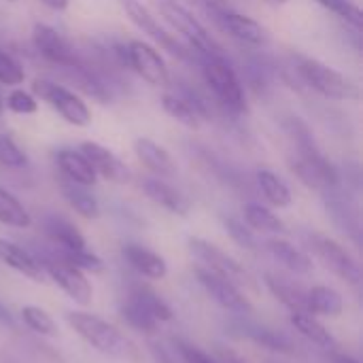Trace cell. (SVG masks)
Wrapping results in <instances>:
<instances>
[{"instance_id":"obj_1","label":"cell","mask_w":363,"mask_h":363,"mask_svg":"<svg viewBox=\"0 0 363 363\" xmlns=\"http://www.w3.org/2000/svg\"><path fill=\"white\" fill-rule=\"evenodd\" d=\"M283 130L291 138L296 151L289 157V168L291 172L311 189H321L330 191L340 185V174L336 166L321 153L317 147V140L300 117H287L283 121Z\"/></svg>"},{"instance_id":"obj_2","label":"cell","mask_w":363,"mask_h":363,"mask_svg":"<svg viewBox=\"0 0 363 363\" xmlns=\"http://www.w3.org/2000/svg\"><path fill=\"white\" fill-rule=\"evenodd\" d=\"M66 321L77 332V336L83 338L98 353L117 362L143 363V351L138 349V345L130 340L125 334H121L113 323L81 311L68 313Z\"/></svg>"},{"instance_id":"obj_3","label":"cell","mask_w":363,"mask_h":363,"mask_svg":"<svg viewBox=\"0 0 363 363\" xmlns=\"http://www.w3.org/2000/svg\"><path fill=\"white\" fill-rule=\"evenodd\" d=\"M298 77L317 94H321L323 98L330 100H359V87L345 77L340 70L323 64L321 60L315 57H306V55H298L296 57V68Z\"/></svg>"},{"instance_id":"obj_4","label":"cell","mask_w":363,"mask_h":363,"mask_svg":"<svg viewBox=\"0 0 363 363\" xmlns=\"http://www.w3.org/2000/svg\"><path fill=\"white\" fill-rule=\"evenodd\" d=\"M198 62L202 66L204 81L213 89L215 98L230 113L242 115L247 111L245 91H242V85H240V79H238L236 70L228 64V60L217 57V55H200Z\"/></svg>"},{"instance_id":"obj_5","label":"cell","mask_w":363,"mask_h":363,"mask_svg":"<svg viewBox=\"0 0 363 363\" xmlns=\"http://www.w3.org/2000/svg\"><path fill=\"white\" fill-rule=\"evenodd\" d=\"M160 13L164 15V19L185 38V43L194 49L196 53V62L200 55H217V57H225L221 45L213 38V34L194 17V13H189L185 6H181L174 0H162L160 2Z\"/></svg>"},{"instance_id":"obj_6","label":"cell","mask_w":363,"mask_h":363,"mask_svg":"<svg viewBox=\"0 0 363 363\" xmlns=\"http://www.w3.org/2000/svg\"><path fill=\"white\" fill-rule=\"evenodd\" d=\"M117 2H119L121 9L125 11V15L132 19V23H134L138 30H143L149 38H153L162 49H166L168 53H172V55L179 57V60H187V62H194V60H196L194 49H191L187 43L179 40L174 34L166 32V30L160 26V21L151 15V11H149L140 0H117Z\"/></svg>"},{"instance_id":"obj_7","label":"cell","mask_w":363,"mask_h":363,"mask_svg":"<svg viewBox=\"0 0 363 363\" xmlns=\"http://www.w3.org/2000/svg\"><path fill=\"white\" fill-rule=\"evenodd\" d=\"M32 91H34V96L45 100L51 108H55L68 123H72L77 128H85L91 123V111L68 87L57 85V83L47 81V79H34Z\"/></svg>"},{"instance_id":"obj_8","label":"cell","mask_w":363,"mask_h":363,"mask_svg":"<svg viewBox=\"0 0 363 363\" xmlns=\"http://www.w3.org/2000/svg\"><path fill=\"white\" fill-rule=\"evenodd\" d=\"M38 266L43 268L45 274H49V279L77 304L87 306L91 302V285L85 279V274L77 268H72L70 264H66L60 255H49L43 253L40 257H36Z\"/></svg>"},{"instance_id":"obj_9","label":"cell","mask_w":363,"mask_h":363,"mask_svg":"<svg viewBox=\"0 0 363 363\" xmlns=\"http://www.w3.org/2000/svg\"><path fill=\"white\" fill-rule=\"evenodd\" d=\"M308 245L315 251V255L321 259V264L334 272L338 279H342L349 285H359L362 283V270L357 266V262L351 257V253L338 245L336 240L323 236V234H311L308 236Z\"/></svg>"},{"instance_id":"obj_10","label":"cell","mask_w":363,"mask_h":363,"mask_svg":"<svg viewBox=\"0 0 363 363\" xmlns=\"http://www.w3.org/2000/svg\"><path fill=\"white\" fill-rule=\"evenodd\" d=\"M204 11L213 17V21L230 36L242 40V43H249V45H264L268 40V34H266V28L255 21L253 17L249 15H242V13H236L232 9L225 6V2H213V4H206Z\"/></svg>"},{"instance_id":"obj_11","label":"cell","mask_w":363,"mask_h":363,"mask_svg":"<svg viewBox=\"0 0 363 363\" xmlns=\"http://www.w3.org/2000/svg\"><path fill=\"white\" fill-rule=\"evenodd\" d=\"M189 251L194 253V257L208 270L225 277L228 281H232L234 285H247L249 283V274L245 272V268L234 259L230 257L225 251H221L217 245L204 240V238H189Z\"/></svg>"},{"instance_id":"obj_12","label":"cell","mask_w":363,"mask_h":363,"mask_svg":"<svg viewBox=\"0 0 363 363\" xmlns=\"http://www.w3.org/2000/svg\"><path fill=\"white\" fill-rule=\"evenodd\" d=\"M196 277H198L200 285L208 291V296L219 306H223L225 311L236 313V315L253 313V304L247 300V296L238 289V285H234L225 277H221V274H217V272H213V270H208L204 266L196 268Z\"/></svg>"},{"instance_id":"obj_13","label":"cell","mask_w":363,"mask_h":363,"mask_svg":"<svg viewBox=\"0 0 363 363\" xmlns=\"http://www.w3.org/2000/svg\"><path fill=\"white\" fill-rule=\"evenodd\" d=\"M128 68L138 72L147 83L155 87L168 85V68L164 57L155 47L145 40H130L128 43Z\"/></svg>"},{"instance_id":"obj_14","label":"cell","mask_w":363,"mask_h":363,"mask_svg":"<svg viewBox=\"0 0 363 363\" xmlns=\"http://www.w3.org/2000/svg\"><path fill=\"white\" fill-rule=\"evenodd\" d=\"M32 43L36 47V51L49 60L51 64L64 68V66H74L77 62H81L79 53L72 49V45L51 26L47 23H36L32 30Z\"/></svg>"},{"instance_id":"obj_15","label":"cell","mask_w":363,"mask_h":363,"mask_svg":"<svg viewBox=\"0 0 363 363\" xmlns=\"http://www.w3.org/2000/svg\"><path fill=\"white\" fill-rule=\"evenodd\" d=\"M81 153L87 157V162L91 164V168L96 170L98 177H102V179L111 181V183H128L130 181L128 166L111 149L87 140V143L81 145Z\"/></svg>"},{"instance_id":"obj_16","label":"cell","mask_w":363,"mask_h":363,"mask_svg":"<svg viewBox=\"0 0 363 363\" xmlns=\"http://www.w3.org/2000/svg\"><path fill=\"white\" fill-rule=\"evenodd\" d=\"M62 72L85 96H89V98H94V100H98L102 104L111 102V85L94 68H89L83 60L77 62L74 66H64Z\"/></svg>"},{"instance_id":"obj_17","label":"cell","mask_w":363,"mask_h":363,"mask_svg":"<svg viewBox=\"0 0 363 363\" xmlns=\"http://www.w3.org/2000/svg\"><path fill=\"white\" fill-rule=\"evenodd\" d=\"M55 162H57V168L62 170V174L68 181H72L77 185H83V187H94L96 185L98 174H96V170L91 168V164L87 162V157L81 151L60 149L55 153Z\"/></svg>"},{"instance_id":"obj_18","label":"cell","mask_w":363,"mask_h":363,"mask_svg":"<svg viewBox=\"0 0 363 363\" xmlns=\"http://www.w3.org/2000/svg\"><path fill=\"white\" fill-rule=\"evenodd\" d=\"M0 262L13 270H17L19 274L32 279L34 283H40L45 279V272L38 266L36 257L30 251H26L23 247H19L17 242H11L6 238H0Z\"/></svg>"},{"instance_id":"obj_19","label":"cell","mask_w":363,"mask_h":363,"mask_svg":"<svg viewBox=\"0 0 363 363\" xmlns=\"http://www.w3.org/2000/svg\"><path fill=\"white\" fill-rule=\"evenodd\" d=\"M143 191L147 194L149 200H153L155 204H160L162 208H166V211H170L174 215L185 217L189 213V208H191L189 200L179 189H174L172 185H168L162 179H145L143 181Z\"/></svg>"},{"instance_id":"obj_20","label":"cell","mask_w":363,"mask_h":363,"mask_svg":"<svg viewBox=\"0 0 363 363\" xmlns=\"http://www.w3.org/2000/svg\"><path fill=\"white\" fill-rule=\"evenodd\" d=\"M123 257L138 274H143L147 279L160 281V279H164L168 274V266H166L164 257L149 251L147 247H140V245H134V242L123 245Z\"/></svg>"},{"instance_id":"obj_21","label":"cell","mask_w":363,"mask_h":363,"mask_svg":"<svg viewBox=\"0 0 363 363\" xmlns=\"http://www.w3.org/2000/svg\"><path fill=\"white\" fill-rule=\"evenodd\" d=\"M134 151L136 157L155 174L160 177H172L177 172V164L172 160V155L157 143H153L151 138H136L134 140Z\"/></svg>"},{"instance_id":"obj_22","label":"cell","mask_w":363,"mask_h":363,"mask_svg":"<svg viewBox=\"0 0 363 363\" xmlns=\"http://www.w3.org/2000/svg\"><path fill=\"white\" fill-rule=\"evenodd\" d=\"M325 202H328V215L334 219V223L340 228V232L349 234L355 242H359L362 225H359V213H357V208L349 200H345L342 196L334 194V189L328 191Z\"/></svg>"},{"instance_id":"obj_23","label":"cell","mask_w":363,"mask_h":363,"mask_svg":"<svg viewBox=\"0 0 363 363\" xmlns=\"http://www.w3.org/2000/svg\"><path fill=\"white\" fill-rule=\"evenodd\" d=\"M43 230L45 234L55 242L60 245L62 251H77V249H85V238L83 234L77 230L74 223H70L66 217H60V215H47L43 219Z\"/></svg>"},{"instance_id":"obj_24","label":"cell","mask_w":363,"mask_h":363,"mask_svg":"<svg viewBox=\"0 0 363 363\" xmlns=\"http://www.w3.org/2000/svg\"><path fill=\"white\" fill-rule=\"evenodd\" d=\"M266 249L289 272H294V274H311L313 272V259L304 251L294 247L291 242H287L283 238H272L266 242Z\"/></svg>"},{"instance_id":"obj_25","label":"cell","mask_w":363,"mask_h":363,"mask_svg":"<svg viewBox=\"0 0 363 363\" xmlns=\"http://www.w3.org/2000/svg\"><path fill=\"white\" fill-rule=\"evenodd\" d=\"M266 287L291 313H308V298H306L304 289H300L283 279H277L272 274H266Z\"/></svg>"},{"instance_id":"obj_26","label":"cell","mask_w":363,"mask_h":363,"mask_svg":"<svg viewBox=\"0 0 363 363\" xmlns=\"http://www.w3.org/2000/svg\"><path fill=\"white\" fill-rule=\"evenodd\" d=\"M308 298V313L313 315H323V317H340L345 311V302L342 296L328 287V285H317L311 291H306Z\"/></svg>"},{"instance_id":"obj_27","label":"cell","mask_w":363,"mask_h":363,"mask_svg":"<svg viewBox=\"0 0 363 363\" xmlns=\"http://www.w3.org/2000/svg\"><path fill=\"white\" fill-rule=\"evenodd\" d=\"M291 325L296 328V332H300L306 340H311L313 345L321 347V349H334L336 340L334 336L328 332V328L315 319L313 313H291Z\"/></svg>"},{"instance_id":"obj_28","label":"cell","mask_w":363,"mask_h":363,"mask_svg":"<svg viewBox=\"0 0 363 363\" xmlns=\"http://www.w3.org/2000/svg\"><path fill=\"white\" fill-rule=\"evenodd\" d=\"M62 196L81 217H85V219H98L100 217V204L87 187L77 185V183L66 179L62 183Z\"/></svg>"},{"instance_id":"obj_29","label":"cell","mask_w":363,"mask_h":363,"mask_svg":"<svg viewBox=\"0 0 363 363\" xmlns=\"http://www.w3.org/2000/svg\"><path fill=\"white\" fill-rule=\"evenodd\" d=\"M257 185L262 189V194L266 196V200L272 204V206H279V208H287L291 204V189L287 187V183L274 174L272 170H259L257 172Z\"/></svg>"},{"instance_id":"obj_30","label":"cell","mask_w":363,"mask_h":363,"mask_svg":"<svg viewBox=\"0 0 363 363\" xmlns=\"http://www.w3.org/2000/svg\"><path fill=\"white\" fill-rule=\"evenodd\" d=\"M245 223L251 228V230H257V232H268V234H285V223L266 206L262 204H247L245 206Z\"/></svg>"},{"instance_id":"obj_31","label":"cell","mask_w":363,"mask_h":363,"mask_svg":"<svg viewBox=\"0 0 363 363\" xmlns=\"http://www.w3.org/2000/svg\"><path fill=\"white\" fill-rule=\"evenodd\" d=\"M130 300H134L136 304H140L157 323H166V321H172V308L149 287H134L130 291Z\"/></svg>"},{"instance_id":"obj_32","label":"cell","mask_w":363,"mask_h":363,"mask_svg":"<svg viewBox=\"0 0 363 363\" xmlns=\"http://www.w3.org/2000/svg\"><path fill=\"white\" fill-rule=\"evenodd\" d=\"M0 223L11 228H30L32 219L23 204L4 187H0Z\"/></svg>"},{"instance_id":"obj_33","label":"cell","mask_w":363,"mask_h":363,"mask_svg":"<svg viewBox=\"0 0 363 363\" xmlns=\"http://www.w3.org/2000/svg\"><path fill=\"white\" fill-rule=\"evenodd\" d=\"M245 330H247V336L253 342H257V345H262V347H266V349H270L274 353H294V342L281 332H274V330H268V328H257V325H249Z\"/></svg>"},{"instance_id":"obj_34","label":"cell","mask_w":363,"mask_h":363,"mask_svg":"<svg viewBox=\"0 0 363 363\" xmlns=\"http://www.w3.org/2000/svg\"><path fill=\"white\" fill-rule=\"evenodd\" d=\"M121 317H123V321L130 325V328H134V330H138V332H143V334H153L155 330H157V321L140 306V304H136L134 300H130L128 298V302L121 306Z\"/></svg>"},{"instance_id":"obj_35","label":"cell","mask_w":363,"mask_h":363,"mask_svg":"<svg viewBox=\"0 0 363 363\" xmlns=\"http://www.w3.org/2000/svg\"><path fill=\"white\" fill-rule=\"evenodd\" d=\"M21 319H23V323H26L32 332H36V334H40V336H49V338L57 336V325H55V321H53L43 308H38V306H23V308H21Z\"/></svg>"},{"instance_id":"obj_36","label":"cell","mask_w":363,"mask_h":363,"mask_svg":"<svg viewBox=\"0 0 363 363\" xmlns=\"http://www.w3.org/2000/svg\"><path fill=\"white\" fill-rule=\"evenodd\" d=\"M57 255H60V257H62L66 264H70L72 268L81 270L83 274H85V272L100 274V272L104 270V264H102V259H100L96 253L87 251V249H77V251H60Z\"/></svg>"},{"instance_id":"obj_37","label":"cell","mask_w":363,"mask_h":363,"mask_svg":"<svg viewBox=\"0 0 363 363\" xmlns=\"http://www.w3.org/2000/svg\"><path fill=\"white\" fill-rule=\"evenodd\" d=\"M317 2L323 9H328V11L336 13L338 17H342L355 30H362L363 28V13L355 2H351V0H317Z\"/></svg>"},{"instance_id":"obj_38","label":"cell","mask_w":363,"mask_h":363,"mask_svg":"<svg viewBox=\"0 0 363 363\" xmlns=\"http://www.w3.org/2000/svg\"><path fill=\"white\" fill-rule=\"evenodd\" d=\"M0 166L2 168H26L28 166V157L26 153L15 145V140L0 132Z\"/></svg>"},{"instance_id":"obj_39","label":"cell","mask_w":363,"mask_h":363,"mask_svg":"<svg viewBox=\"0 0 363 363\" xmlns=\"http://www.w3.org/2000/svg\"><path fill=\"white\" fill-rule=\"evenodd\" d=\"M4 106L17 115H32L38 108V102L32 94L23 91V89H11L9 96L4 98Z\"/></svg>"},{"instance_id":"obj_40","label":"cell","mask_w":363,"mask_h":363,"mask_svg":"<svg viewBox=\"0 0 363 363\" xmlns=\"http://www.w3.org/2000/svg\"><path fill=\"white\" fill-rule=\"evenodd\" d=\"M225 232H228L230 238H232L238 247H242V249L253 251V249L257 247V240H255L253 232L249 230V225L242 223V221H238V219H234V217H228V219H225Z\"/></svg>"},{"instance_id":"obj_41","label":"cell","mask_w":363,"mask_h":363,"mask_svg":"<svg viewBox=\"0 0 363 363\" xmlns=\"http://www.w3.org/2000/svg\"><path fill=\"white\" fill-rule=\"evenodd\" d=\"M26 79V72L21 68V64L11 57L9 53L0 51V83L2 85H19L23 83Z\"/></svg>"},{"instance_id":"obj_42","label":"cell","mask_w":363,"mask_h":363,"mask_svg":"<svg viewBox=\"0 0 363 363\" xmlns=\"http://www.w3.org/2000/svg\"><path fill=\"white\" fill-rule=\"evenodd\" d=\"M174 347H177V353L183 363H219L215 357H211L208 353H204L202 349H198L189 342L174 340Z\"/></svg>"},{"instance_id":"obj_43","label":"cell","mask_w":363,"mask_h":363,"mask_svg":"<svg viewBox=\"0 0 363 363\" xmlns=\"http://www.w3.org/2000/svg\"><path fill=\"white\" fill-rule=\"evenodd\" d=\"M217 362L219 363H245L242 359H240V357H238V355H236V353H232V351H223V349L217 353Z\"/></svg>"},{"instance_id":"obj_44","label":"cell","mask_w":363,"mask_h":363,"mask_svg":"<svg viewBox=\"0 0 363 363\" xmlns=\"http://www.w3.org/2000/svg\"><path fill=\"white\" fill-rule=\"evenodd\" d=\"M45 6H49V9H53V11H64L68 4H70V0H40Z\"/></svg>"},{"instance_id":"obj_45","label":"cell","mask_w":363,"mask_h":363,"mask_svg":"<svg viewBox=\"0 0 363 363\" xmlns=\"http://www.w3.org/2000/svg\"><path fill=\"white\" fill-rule=\"evenodd\" d=\"M332 363H359L355 357H351V355H347V353H336L334 357H332Z\"/></svg>"},{"instance_id":"obj_46","label":"cell","mask_w":363,"mask_h":363,"mask_svg":"<svg viewBox=\"0 0 363 363\" xmlns=\"http://www.w3.org/2000/svg\"><path fill=\"white\" fill-rule=\"evenodd\" d=\"M268 2H274V4H283V2H287V0H268Z\"/></svg>"},{"instance_id":"obj_47","label":"cell","mask_w":363,"mask_h":363,"mask_svg":"<svg viewBox=\"0 0 363 363\" xmlns=\"http://www.w3.org/2000/svg\"><path fill=\"white\" fill-rule=\"evenodd\" d=\"M162 359H164V363H172L168 357H166V355H162Z\"/></svg>"},{"instance_id":"obj_48","label":"cell","mask_w":363,"mask_h":363,"mask_svg":"<svg viewBox=\"0 0 363 363\" xmlns=\"http://www.w3.org/2000/svg\"><path fill=\"white\" fill-rule=\"evenodd\" d=\"M6 2H17V0H6Z\"/></svg>"},{"instance_id":"obj_49","label":"cell","mask_w":363,"mask_h":363,"mask_svg":"<svg viewBox=\"0 0 363 363\" xmlns=\"http://www.w3.org/2000/svg\"><path fill=\"white\" fill-rule=\"evenodd\" d=\"M0 115H2V113H0Z\"/></svg>"}]
</instances>
